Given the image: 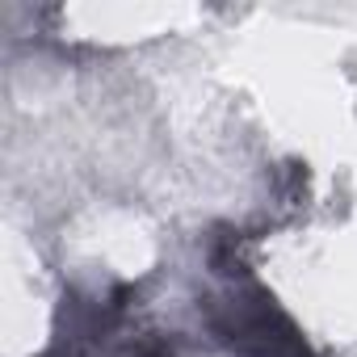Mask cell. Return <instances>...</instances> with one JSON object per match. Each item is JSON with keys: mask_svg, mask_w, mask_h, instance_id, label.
Instances as JSON below:
<instances>
[{"mask_svg": "<svg viewBox=\"0 0 357 357\" xmlns=\"http://www.w3.org/2000/svg\"><path fill=\"white\" fill-rule=\"evenodd\" d=\"M215 273L223 278V286L202 303V315L211 336L231 357H315L303 328L248 273L240 257L215 248Z\"/></svg>", "mask_w": 357, "mask_h": 357, "instance_id": "obj_1", "label": "cell"}]
</instances>
